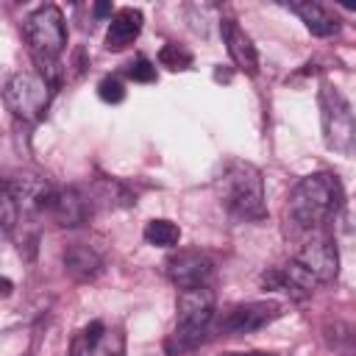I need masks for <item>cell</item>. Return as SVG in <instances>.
I'll return each instance as SVG.
<instances>
[{"instance_id": "obj_24", "label": "cell", "mask_w": 356, "mask_h": 356, "mask_svg": "<svg viewBox=\"0 0 356 356\" xmlns=\"http://www.w3.org/2000/svg\"><path fill=\"white\" fill-rule=\"evenodd\" d=\"M11 292V281L8 278H0V295H8Z\"/></svg>"}, {"instance_id": "obj_19", "label": "cell", "mask_w": 356, "mask_h": 356, "mask_svg": "<svg viewBox=\"0 0 356 356\" xmlns=\"http://www.w3.org/2000/svg\"><path fill=\"white\" fill-rule=\"evenodd\" d=\"M159 64L167 67V70H172V72H178V70H189V67H192V53H189L186 47L170 42V44H164V47L159 50Z\"/></svg>"}, {"instance_id": "obj_14", "label": "cell", "mask_w": 356, "mask_h": 356, "mask_svg": "<svg viewBox=\"0 0 356 356\" xmlns=\"http://www.w3.org/2000/svg\"><path fill=\"white\" fill-rule=\"evenodd\" d=\"M286 8H289L292 14H298V17L303 19V25H306L314 36L328 39V36H337V33H339V17H337L328 6H323V3L306 0V3H289Z\"/></svg>"}, {"instance_id": "obj_3", "label": "cell", "mask_w": 356, "mask_h": 356, "mask_svg": "<svg viewBox=\"0 0 356 356\" xmlns=\"http://www.w3.org/2000/svg\"><path fill=\"white\" fill-rule=\"evenodd\" d=\"M217 312V295L211 286H192L181 289L178 295V314H175V328L164 339L167 356H184L195 350L206 334L211 331Z\"/></svg>"}, {"instance_id": "obj_6", "label": "cell", "mask_w": 356, "mask_h": 356, "mask_svg": "<svg viewBox=\"0 0 356 356\" xmlns=\"http://www.w3.org/2000/svg\"><path fill=\"white\" fill-rule=\"evenodd\" d=\"M320 108H323V134L325 145L342 156L353 153V136H356V122H353V108L348 97L331 86L323 83L320 89Z\"/></svg>"}, {"instance_id": "obj_12", "label": "cell", "mask_w": 356, "mask_h": 356, "mask_svg": "<svg viewBox=\"0 0 356 356\" xmlns=\"http://www.w3.org/2000/svg\"><path fill=\"white\" fill-rule=\"evenodd\" d=\"M44 214H50L64 228H75L89 217V200L75 186H56L53 184V192H50Z\"/></svg>"}, {"instance_id": "obj_20", "label": "cell", "mask_w": 356, "mask_h": 356, "mask_svg": "<svg viewBox=\"0 0 356 356\" xmlns=\"http://www.w3.org/2000/svg\"><path fill=\"white\" fill-rule=\"evenodd\" d=\"M97 95H100V100H106V103H120V100L125 97V86H122L120 78L108 75V78H103V81L97 83Z\"/></svg>"}, {"instance_id": "obj_2", "label": "cell", "mask_w": 356, "mask_h": 356, "mask_svg": "<svg viewBox=\"0 0 356 356\" xmlns=\"http://www.w3.org/2000/svg\"><path fill=\"white\" fill-rule=\"evenodd\" d=\"M214 192L220 203L242 220H264V178L261 170L245 159H228L214 178Z\"/></svg>"}, {"instance_id": "obj_16", "label": "cell", "mask_w": 356, "mask_h": 356, "mask_svg": "<svg viewBox=\"0 0 356 356\" xmlns=\"http://www.w3.org/2000/svg\"><path fill=\"white\" fill-rule=\"evenodd\" d=\"M64 267L72 278L86 281V278H95L103 270V259L89 245H72V248L64 250Z\"/></svg>"}, {"instance_id": "obj_21", "label": "cell", "mask_w": 356, "mask_h": 356, "mask_svg": "<svg viewBox=\"0 0 356 356\" xmlns=\"http://www.w3.org/2000/svg\"><path fill=\"white\" fill-rule=\"evenodd\" d=\"M128 78L139 81V83H150V81H156V64L147 58H136L134 64H128Z\"/></svg>"}, {"instance_id": "obj_17", "label": "cell", "mask_w": 356, "mask_h": 356, "mask_svg": "<svg viewBox=\"0 0 356 356\" xmlns=\"http://www.w3.org/2000/svg\"><path fill=\"white\" fill-rule=\"evenodd\" d=\"M142 234H145V239H147L150 245H156V248H175V245L181 242V228H178L172 220H164V217L150 220Z\"/></svg>"}, {"instance_id": "obj_10", "label": "cell", "mask_w": 356, "mask_h": 356, "mask_svg": "<svg viewBox=\"0 0 356 356\" xmlns=\"http://www.w3.org/2000/svg\"><path fill=\"white\" fill-rule=\"evenodd\" d=\"M295 261L303 264L317 278V284H328L339 273V253L328 236H312L309 242H303L295 253Z\"/></svg>"}, {"instance_id": "obj_18", "label": "cell", "mask_w": 356, "mask_h": 356, "mask_svg": "<svg viewBox=\"0 0 356 356\" xmlns=\"http://www.w3.org/2000/svg\"><path fill=\"white\" fill-rule=\"evenodd\" d=\"M19 222V206L14 200V192L8 186V181H0V234L14 231Z\"/></svg>"}, {"instance_id": "obj_23", "label": "cell", "mask_w": 356, "mask_h": 356, "mask_svg": "<svg viewBox=\"0 0 356 356\" xmlns=\"http://www.w3.org/2000/svg\"><path fill=\"white\" fill-rule=\"evenodd\" d=\"M95 14H97V17H106V14H111V6H108V3H97V6H95Z\"/></svg>"}, {"instance_id": "obj_22", "label": "cell", "mask_w": 356, "mask_h": 356, "mask_svg": "<svg viewBox=\"0 0 356 356\" xmlns=\"http://www.w3.org/2000/svg\"><path fill=\"white\" fill-rule=\"evenodd\" d=\"M222 356H275V353H264V350H242V353H222Z\"/></svg>"}, {"instance_id": "obj_9", "label": "cell", "mask_w": 356, "mask_h": 356, "mask_svg": "<svg viewBox=\"0 0 356 356\" xmlns=\"http://www.w3.org/2000/svg\"><path fill=\"white\" fill-rule=\"evenodd\" d=\"M164 273L178 289L209 286V281L214 275V261L200 250H178V253L167 256Z\"/></svg>"}, {"instance_id": "obj_8", "label": "cell", "mask_w": 356, "mask_h": 356, "mask_svg": "<svg viewBox=\"0 0 356 356\" xmlns=\"http://www.w3.org/2000/svg\"><path fill=\"white\" fill-rule=\"evenodd\" d=\"M70 356H125V337L120 328L92 320L72 337Z\"/></svg>"}, {"instance_id": "obj_7", "label": "cell", "mask_w": 356, "mask_h": 356, "mask_svg": "<svg viewBox=\"0 0 356 356\" xmlns=\"http://www.w3.org/2000/svg\"><path fill=\"white\" fill-rule=\"evenodd\" d=\"M275 317H281V303H275V300H250V303L231 306L217 323H211V328L222 337H239V334H250V331H259V328L270 325Z\"/></svg>"}, {"instance_id": "obj_4", "label": "cell", "mask_w": 356, "mask_h": 356, "mask_svg": "<svg viewBox=\"0 0 356 356\" xmlns=\"http://www.w3.org/2000/svg\"><path fill=\"white\" fill-rule=\"evenodd\" d=\"M339 206H342V186L337 175L312 172V175H303L292 186L289 200H286V214L298 228L309 231L325 222L328 217H334Z\"/></svg>"}, {"instance_id": "obj_1", "label": "cell", "mask_w": 356, "mask_h": 356, "mask_svg": "<svg viewBox=\"0 0 356 356\" xmlns=\"http://www.w3.org/2000/svg\"><path fill=\"white\" fill-rule=\"evenodd\" d=\"M22 33L28 42V50L39 67V75L56 89L61 81V53L67 47V25H64V14L58 6L44 3L36 11L28 14V19L22 22Z\"/></svg>"}, {"instance_id": "obj_11", "label": "cell", "mask_w": 356, "mask_h": 356, "mask_svg": "<svg viewBox=\"0 0 356 356\" xmlns=\"http://www.w3.org/2000/svg\"><path fill=\"white\" fill-rule=\"evenodd\" d=\"M261 284H264L267 289L284 292V295H289V298H295V300H303V298L314 295V289L320 286L317 278H314L303 264H298L295 259H289V261L281 264V267L267 270V273L261 275Z\"/></svg>"}, {"instance_id": "obj_5", "label": "cell", "mask_w": 356, "mask_h": 356, "mask_svg": "<svg viewBox=\"0 0 356 356\" xmlns=\"http://www.w3.org/2000/svg\"><path fill=\"white\" fill-rule=\"evenodd\" d=\"M50 95H53V86L39 72H31V70L14 72L6 81V86H3V103H6V108L17 120H22V122L42 120V114L50 106Z\"/></svg>"}, {"instance_id": "obj_13", "label": "cell", "mask_w": 356, "mask_h": 356, "mask_svg": "<svg viewBox=\"0 0 356 356\" xmlns=\"http://www.w3.org/2000/svg\"><path fill=\"white\" fill-rule=\"evenodd\" d=\"M222 39H225V47H228L231 61H234L242 72L256 75V72H259L256 47H253V42H250V36L236 25V19H222Z\"/></svg>"}, {"instance_id": "obj_15", "label": "cell", "mask_w": 356, "mask_h": 356, "mask_svg": "<svg viewBox=\"0 0 356 356\" xmlns=\"http://www.w3.org/2000/svg\"><path fill=\"white\" fill-rule=\"evenodd\" d=\"M142 11L139 8H120L111 14L108 31H106V47L108 50H122L128 44H134V39L142 31Z\"/></svg>"}]
</instances>
